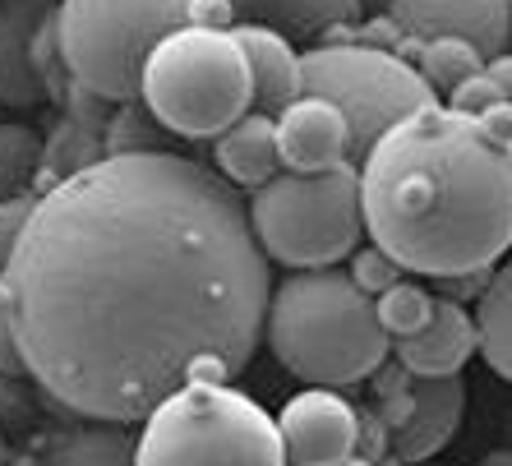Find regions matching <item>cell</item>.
<instances>
[{"mask_svg":"<svg viewBox=\"0 0 512 466\" xmlns=\"http://www.w3.org/2000/svg\"><path fill=\"white\" fill-rule=\"evenodd\" d=\"M268 291L227 180L130 148L42 190L0 273V310L42 393L130 425L185 383L236 379L259 351Z\"/></svg>","mask_w":512,"mask_h":466,"instance_id":"cell-1","label":"cell"},{"mask_svg":"<svg viewBox=\"0 0 512 466\" xmlns=\"http://www.w3.org/2000/svg\"><path fill=\"white\" fill-rule=\"evenodd\" d=\"M360 222L402 273L494 268L512 240V162L443 102L402 116L356 167Z\"/></svg>","mask_w":512,"mask_h":466,"instance_id":"cell-2","label":"cell"},{"mask_svg":"<svg viewBox=\"0 0 512 466\" xmlns=\"http://www.w3.org/2000/svg\"><path fill=\"white\" fill-rule=\"evenodd\" d=\"M263 337L300 383L346 388L379 374L393 337L374 319V300L337 268H305L268 291Z\"/></svg>","mask_w":512,"mask_h":466,"instance_id":"cell-3","label":"cell"},{"mask_svg":"<svg viewBox=\"0 0 512 466\" xmlns=\"http://www.w3.org/2000/svg\"><path fill=\"white\" fill-rule=\"evenodd\" d=\"M134 466H286L277 420L231 383H185L134 434Z\"/></svg>","mask_w":512,"mask_h":466,"instance_id":"cell-4","label":"cell"},{"mask_svg":"<svg viewBox=\"0 0 512 466\" xmlns=\"http://www.w3.org/2000/svg\"><path fill=\"white\" fill-rule=\"evenodd\" d=\"M139 102L180 139H217L254 102L236 37L190 24L171 28L143 60Z\"/></svg>","mask_w":512,"mask_h":466,"instance_id":"cell-5","label":"cell"},{"mask_svg":"<svg viewBox=\"0 0 512 466\" xmlns=\"http://www.w3.org/2000/svg\"><path fill=\"white\" fill-rule=\"evenodd\" d=\"M245 217L263 259H277L291 273L337 268L342 259H351V250H360L365 236L356 167L319 171V176L277 171L254 190Z\"/></svg>","mask_w":512,"mask_h":466,"instance_id":"cell-6","label":"cell"},{"mask_svg":"<svg viewBox=\"0 0 512 466\" xmlns=\"http://www.w3.org/2000/svg\"><path fill=\"white\" fill-rule=\"evenodd\" d=\"M56 51L97 102H134L148 51L185 24V0H60Z\"/></svg>","mask_w":512,"mask_h":466,"instance_id":"cell-7","label":"cell"},{"mask_svg":"<svg viewBox=\"0 0 512 466\" xmlns=\"http://www.w3.org/2000/svg\"><path fill=\"white\" fill-rule=\"evenodd\" d=\"M296 97H323L346 120V162L360 167V157L374 148L388 125L420 107H434L439 93L416 74L411 60L397 51L365 47V42H328L300 56V88Z\"/></svg>","mask_w":512,"mask_h":466,"instance_id":"cell-8","label":"cell"},{"mask_svg":"<svg viewBox=\"0 0 512 466\" xmlns=\"http://www.w3.org/2000/svg\"><path fill=\"white\" fill-rule=\"evenodd\" d=\"M273 420L286 466H346L360 453V416L337 388H305Z\"/></svg>","mask_w":512,"mask_h":466,"instance_id":"cell-9","label":"cell"},{"mask_svg":"<svg viewBox=\"0 0 512 466\" xmlns=\"http://www.w3.org/2000/svg\"><path fill=\"white\" fill-rule=\"evenodd\" d=\"M388 24L411 42L462 37L489 60L512 42V0H393Z\"/></svg>","mask_w":512,"mask_h":466,"instance_id":"cell-10","label":"cell"},{"mask_svg":"<svg viewBox=\"0 0 512 466\" xmlns=\"http://www.w3.org/2000/svg\"><path fill=\"white\" fill-rule=\"evenodd\" d=\"M273 139L277 167L291 171V176H319V171L351 167L346 162V148H351L346 120L323 97H291L273 116Z\"/></svg>","mask_w":512,"mask_h":466,"instance_id":"cell-11","label":"cell"},{"mask_svg":"<svg viewBox=\"0 0 512 466\" xmlns=\"http://www.w3.org/2000/svg\"><path fill=\"white\" fill-rule=\"evenodd\" d=\"M466 411L462 374L443 379H411L406 374V416L393 425V457L402 466H420L448 448Z\"/></svg>","mask_w":512,"mask_h":466,"instance_id":"cell-12","label":"cell"},{"mask_svg":"<svg viewBox=\"0 0 512 466\" xmlns=\"http://www.w3.org/2000/svg\"><path fill=\"white\" fill-rule=\"evenodd\" d=\"M51 10V0H0V107L28 111L47 102V84L33 65V37Z\"/></svg>","mask_w":512,"mask_h":466,"instance_id":"cell-13","label":"cell"},{"mask_svg":"<svg viewBox=\"0 0 512 466\" xmlns=\"http://www.w3.org/2000/svg\"><path fill=\"white\" fill-rule=\"evenodd\" d=\"M411 379H443V374H462V365L476 356V333H471V310L453 300H434L425 328L411 337H397L388 347Z\"/></svg>","mask_w":512,"mask_h":466,"instance_id":"cell-14","label":"cell"},{"mask_svg":"<svg viewBox=\"0 0 512 466\" xmlns=\"http://www.w3.org/2000/svg\"><path fill=\"white\" fill-rule=\"evenodd\" d=\"M231 37L245 56V70H250V107L263 116H277L300 88V51L263 24H236Z\"/></svg>","mask_w":512,"mask_h":466,"instance_id":"cell-15","label":"cell"},{"mask_svg":"<svg viewBox=\"0 0 512 466\" xmlns=\"http://www.w3.org/2000/svg\"><path fill=\"white\" fill-rule=\"evenodd\" d=\"M213 162L217 176L240 190H259L263 180H273L277 171V139H273V116L263 111H245L236 125L213 139Z\"/></svg>","mask_w":512,"mask_h":466,"instance_id":"cell-16","label":"cell"},{"mask_svg":"<svg viewBox=\"0 0 512 466\" xmlns=\"http://www.w3.org/2000/svg\"><path fill=\"white\" fill-rule=\"evenodd\" d=\"M471 333H476V351L499 379L512 374V273L494 268L485 291L476 296L471 310Z\"/></svg>","mask_w":512,"mask_h":466,"instance_id":"cell-17","label":"cell"},{"mask_svg":"<svg viewBox=\"0 0 512 466\" xmlns=\"http://www.w3.org/2000/svg\"><path fill=\"white\" fill-rule=\"evenodd\" d=\"M250 14L263 28L282 33L286 42L291 37H314L323 28L351 24L360 14V0H245Z\"/></svg>","mask_w":512,"mask_h":466,"instance_id":"cell-18","label":"cell"},{"mask_svg":"<svg viewBox=\"0 0 512 466\" xmlns=\"http://www.w3.org/2000/svg\"><path fill=\"white\" fill-rule=\"evenodd\" d=\"M480 65H485V56L462 37H429L416 51V74L434 93H453L471 74H480Z\"/></svg>","mask_w":512,"mask_h":466,"instance_id":"cell-19","label":"cell"},{"mask_svg":"<svg viewBox=\"0 0 512 466\" xmlns=\"http://www.w3.org/2000/svg\"><path fill=\"white\" fill-rule=\"evenodd\" d=\"M56 466H134V434L120 425H84L56 443Z\"/></svg>","mask_w":512,"mask_h":466,"instance_id":"cell-20","label":"cell"},{"mask_svg":"<svg viewBox=\"0 0 512 466\" xmlns=\"http://www.w3.org/2000/svg\"><path fill=\"white\" fill-rule=\"evenodd\" d=\"M97 157H107L102 153V134H97V125L70 116L56 130V139L42 144V162H37V171H47V185H56V180L84 171L88 162H97Z\"/></svg>","mask_w":512,"mask_h":466,"instance_id":"cell-21","label":"cell"},{"mask_svg":"<svg viewBox=\"0 0 512 466\" xmlns=\"http://www.w3.org/2000/svg\"><path fill=\"white\" fill-rule=\"evenodd\" d=\"M37 162H42V134L19 120L0 125V199L24 194V185L37 176Z\"/></svg>","mask_w":512,"mask_h":466,"instance_id":"cell-22","label":"cell"},{"mask_svg":"<svg viewBox=\"0 0 512 466\" xmlns=\"http://www.w3.org/2000/svg\"><path fill=\"white\" fill-rule=\"evenodd\" d=\"M429 310H434V296H429V287H420V282H406V277H397L393 287L374 296V319H379V328L388 337H411L416 328H425Z\"/></svg>","mask_w":512,"mask_h":466,"instance_id":"cell-23","label":"cell"},{"mask_svg":"<svg viewBox=\"0 0 512 466\" xmlns=\"http://www.w3.org/2000/svg\"><path fill=\"white\" fill-rule=\"evenodd\" d=\"M346 277H351V282H356V287L374 300L379 291H388L397 277H402V268H397V263L379 250V245H370V250H351V273H346Z\"/></svg>","mask_w":512,"mask_h":466,"instance_id":"cell-24","label":"cell"},{"mask_svg":"<svg viewBox=\"0 0 512 466\" xmlns=\"http://www.w3.org/2000/svg\"><path fill=\"white\" fill-rule=\"evenodd\" d=\"M494 102H508V97L485 79V65H480V74H471L466 84H457L453 93H448V111H457V116H466V120H476L480 111L494 107Z\"/></svg>","mask_w":512,"mask_h":466,"instance_id":"cell-25","label":"cell"},{"mask_svg":"<svg viewBox=\"0 0 512 466\" xmlns=\"http://www.w3.org/2000/svg\"><path fill=\"white\" fill-rule=\"evenodd\" d=\"M33 194H14V199H0V273H5V263H10L14 245H19V231H24L28 213H33Z\"/></svg>","mask_w":512,"mask_h":466,"instance_id":"cell-26","label":"cell"},{"mask_svg":"<svg viewBox=\"0 0 512 466\" xmlns=\"http://www.w3.org/2000/svg\"><path fill=\"white\" fill-rule=\"evenodd\" d=\"M185 24L231 33L236 28V0H185Z\"/></svg>","mask_w":512,"mask_h":466,"instance_id":"cell-27","label":"cell"},{"mask_svg":"<svg viewBox=\"0 0 512 466\" xmlns=\"http://www.w3.org/2000/svg\"><path fill=\"white\" fill-rule=\"evenodd\" d=\"M476 130L485 134L494 148H503V153H508V139H512V107H508V102H494V107H485V111L476 116Z\"/></svg>","mask_w":512,"mask_h":466,"instance_id":"cell-28","label":"cell"},{"mask_svg":"<svg viewBox=\"0 0 512 466\" xmlns=\"http://www.w3.org/2000/svg\"><path fill=\"white\" fill-rule=\"evenodd\" d=\"M489 273L494 268H471V273H453V277H439V287H443V300H453V305H462L466 296H480L489 282Z\"/></svg>","mask_w":512,"mask_h":466,"instance_id":"cell-29","label":"cell"},{"mask_svg":"<svg viewBox=\"0 0 512 466\" xmlns=\"http://www.w3.org/2000/svg\"><path fill=\"white\" fill-rule=\"evenodd\" d=\"M0 374H24V356H19V342H14L5 310H0Z\"/></svg>","mask_w":512,"mask_h":466,"instance_id":"cell-30","label":"cell"},{"mask_svg":"<svg viewBox=\"0 0 512 466\" xmlns=\"http://www.w3.org/2000/svg\"><path fill=\"white\" fill-rule=\"evenodd\" d=\"M485 466H512V457L499 448V453H489V457H485Z\"/></svg>","mask_w":512,"mask_h":466,"instance_id":"cell-31","label":"cell"},{"mask_svg":"<svg viewBox=\"0 0 512 466\" xmlns=\"http://www.w3.org/2000/svg\"><path fill=\"white\" fill-rule=\"evenodd\" d=\"M393 0H360V10H388Z\"/></svg>","mask_w":512,"mask_h":466,"instance_id":"cell-32","label":"cell"},{"mask_svg":"<svg viewBox=\"0 0 512 466\" xmlns=\"http://www.w3.org/2000/svg\"><path fill=\"white\" fill-rule=\"evenodd\" d=\"M346 466H374V462H365V457H351V462H346Z\"/></svg>","mask_w":512,"mask_h":466,"instance_id":"cell-33","label":"cell"},{"mask_svg":"<svg viewBox=\"0 0 512 466\" xmlns=\"http://www.w3.org/2000/svg\"><path fill=\"white\" fill-rule=\"evenodd\" d=\"M0 466H5V443H0Z\"/></svg>","mask_w":512,"mask_h":466,"instance_id":"cell-34","label":"cell"},{"mask_svg":"<svg viewBox=\"0 0 512 466\" xmlns=\"http://www.w3.org/2000/svg\"><path fill=\"white\" fill-rule=\"evenodd\" d=\"M420 466H434V462H420Z\"/></svg>","mask_w":512,"mask_h":466,"instance_id":"cell-35","label":"cell"}]
</instances>
